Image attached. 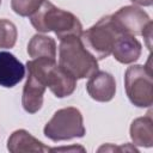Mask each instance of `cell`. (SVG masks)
Instances as JSON below:
<instances>
[{"label":"cell","mask_w":153,"mask_h":153,"mask_svg":"<svg viewBox=\"0 0 153 153\" xmlns=\"http://www.w3.org/2000/svg\"><path fill=\"white\" fill-rule=\"evenodd\" d=\"M30 22L38 32L54 31L59 39L80 37L82 33V25L76 16L56 7L48 0H44L41 7L30 16Z\"/></svg>","instance_id":"6da1fadb"},{"label":"cell","mask_w":153,"mask_h":153,"mask_svg":"<svg viewBox=\"0 0 153 153\" xmlns=\"http://www.w3.org/2000/svg\"><path fill=\"white\" fill-rule=\"evenodd\" d=\"M59 66L71 73L76 80L90 78L98 71L97 59L84 47L80 37L76 36L60 39Z\"/></svg>","instance_id":"7a4b0ae2"},{"label":"cell","mask_w":153,"mask_h":153,"mask_svg":"<svg viewBox=\"0 0 153 153\" xmlns=\"http://www.w3.org/2000/svg\"><path fill=\"white\" fill-rule=\"evenodd\" d=\"M26 69L35 72L57 98L71 96L76 87V79L49 57H37L26 62Z\"/></svg>","instance_id":"3957f363"},{"label":"cell","mask_w":153,"mask_h":153,"mask_svg":"<svg viewBox=\"0 0 153 153\" xmlns=\"http://www.w3.org/2000/svg\"><path fill=\"white\" fill-rule=\"evenodd\" d=\"M121 33L111 14H109L100 18L86 31H82L80 39L84 47L97 60H103L112 53L114 44Z\"/></svg>","instance_id":"277c9868"},{"label":"cell","mask_w":153,"mask_h":153,"mask_svg":"<svg viewBox=\"0 0 153 153\" xmlns=\"http://www.w3.org/2000/svg\"><path fill=\"white\" fill-rule=\"evenodd\" d=\"M43 133L55 142L82 137L86 134V129L80 110L74 106L57 110L44 126Z\"/></svg>","instance_id":"5b68a950"},{"label":"cell","mask_w":153,"mask_h":153,"mask_svg":"<svg viewBox=\"0 0 153 153\" xmlns=\"http://www.w3.org/2000/svg\"><path fill=\"white\" fill-rule=\"evenodd\" d=\"M126 93L133 105L149 108L153 104L152 68L142 65H133L124 74Z\"/></svg>","instance_id":"8992f818"},{"label":"cell","mask_w":153,"mask_h":153,"mask_svg":"<svg viewBox=\"0 0 153 153\" xmlns=\"http://www.w3.org/2000/svg\"><path fill=\"white\" fill-rule=\"evenodd\" d=\"M111 17L122 33L133 36H142L146 29L152 24L149 16L142 8L134 5L121 7L111 14Z\"/></svg>","instance_id":"52a82bcc"},{"label":"cell","mask_w":153,"mask_h":153,"mask_svg":"<svg viewBox=\"0 0 153 153\" xmlns=\"http://www.w3.org/2000/svg\"><path fill=\"white\" fill-rule=\"evenodd\" d=\"M47 90L43 80L32 71L27 69L26 81L23 87L22 105L29 114H36L43 105V96Z\"/></svg>","instance_id":"ba28073f"},{"label":"cell","mask_w":153,"mask_h":153,"mask_svg":"<svg viewBox=\"0 0 153 153\" xmlns=\"http://www.w3.org/2000/svg\"><path fill=\"white\" fill-rule=\"evenodd\" d=\"M86 90L92 99L102 103L110 102L116 93L115 78L105 71H97L90 76Z\"/></svg>","instance_id":"9c48e42d"},{"label":"cell","mask_w":153,"mask_h":153,"mask_svg":"<svg viewBox=\"0 0 153 153\" xmlns=\"http://www.w3.org/2000/svg\"><path fill=\"white\" fill-rule=\"evenodd\" d=\"M25 76V66L10 51H0V86L11 88Z\"/></svg>","instance_id":"30bf717a"},{"label":"cell","mask_w":153,"mask_h":153,"mask_svg":"<svg viewBox=\"0 0 153 153\" xmlns=\"http://www.w3.org/2000/svg\"><path fill=\"white\" fill-rule=\"evenodd\" d=\"M7 149L11 153H45L51 148L32 136L25 129L14 130L7 140Z\"/></svg>","instance_id":"8fae6325"},{"label":"cell","mask_w":153,"mask_h":153,"mask_svg":"<svg viewBox=\"0 0 153 153\" xmlns=\"http://www.w3.org/2000/svg\"><path fill=\"white\" fill-rule=\"evenodd\" d=\"M142 45L135 36L129 33H121L114 44L111 54L118 62L129 65L139 60Z\"/></svg>","instance_id":"7c38bea8"},{"label":"cell","mask_w":153,"mask_h":153,"mask_svg":"<svg viewBox=\"0 0 153 153\" xmlns=\"http://www.w3.org/2000/svg\"><path fill=\"white\" fill-rule=\"evenodd\" d=\"M130 137L135 146L149 148L153 146V118L151 114L135 118L130 124Z\"/></svg>","instance_id":"4fadbf2b"},{"label":"cell","mask_w":153,"mask_h":153,"mask_svg":"<svg viewBox=\"0 0 153 153\" xmlns=\"http://www.w3.org/2000/svg\"><path fill=\"white\" fill-rule=\"evenodd\" d=\"M27 54L32 59L49 57L56 60V42L45 35H33L27 44Z\"/></svg>","instance_id":"5bb4252c"},{"label":"cell","mask_w":153,"mask_h":153,"mask_svg":"<svg viewBox=\"0 0 153 153\" xmlns=\"http://www.w3.org/2000/svg\"><path fill=\"white\" fill-rule=\"evenodd\" d=\"M18 31L8 19H0V49H11L17 42Z\"/></svg>","instance_id":"9a60e30c"},{"label":"cell","mask_w":153,"mask_h":153,"mask_svg":"<svg viewBox=\"0 0 153 153\" xmlns=\"http://www.w3.org/2000/svg\"><path fill=\"white\" fill-rule=\"evenodd\" d=\"M44 0H11V7L20 17H30L42 5Z\"/></svg>","instance_id":"2e32d148"},{"label":"cell","mask_w":153,"mask_h":153,"mask_svg":"<svg viewBox=\"0 0 153 153\" xmlns=\"http://www.w3.org/2000/svg\"><path fill=\"white\" fill-rule=\"evenodd\" d=\"M61 151H81L85 152V148L81 146H72V147H61V148H51V152H61Z\"/></svg>","instance_id":"e0dca14e"},{"label":"cell","mask_w":153,"mask_h":153,"mask_svg":"<svg viewBox=\"0 0 153 153\" xmlns=\"http://www.w3.org/2000/svg\"><path fill=\"white\" fill-rule=\"evenodd\" d=\"M130 1L140 6H151L153 4V0H130Z\"/></svg>","instance_id":"ac0fdd59"},{"label":"cell","mask_w":153,"mask_h":153,"mask_svg":"<svg viewBox=\"0 0 153 153\" xmlns=\"http://www.w3.org/2000/svg\"><path fill=\"white\" fill-rule=\"evenodd\" d=\"M0 5H1V0H0Z\"/></svg>","instance_id":"d6986e66"}]
</instances>
